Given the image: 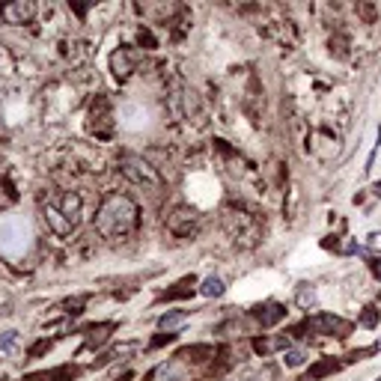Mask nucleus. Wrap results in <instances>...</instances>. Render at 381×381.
Listing matches in <instances>:
<instances>
[{
	"label": "nucleus",
	"mask_w": 381,
	"mask_h": 381,
	"mask_svg": "<svg viewBox=\"0 0 381 381\" xmlns=\"http://www.w3.org/2000/svg\"><path fill=\"white\" fill-rule=\"evenodd\" d=\"M370 247H372V251H381V233H372L370 236Z\"/></svg>",
	"instance_id": "ddd939ff"
},
{
	"label": "nucleus",
	"mask_w": 381,
	"mask_h": 381,
	"mask_svg": "<svg viewBox=\"0 0 381 381\" xmlns=\"http://www.w3.org/2000/svg\"><path fill=\"white\" fill-rule=\"evenodd\" d=\"M120 170H122V176L131 182V185H137V188H146V191H161L164 188L161 173L140 155H122L120 158Z\"/></svg>",
	"instance_id": "7ed1b4c3"
},
{
	"label": "nucleus",
	"mask_w": 381,
	"mask_h": 381,
	"mask_svg": "<svg viewBox=\"0 0 381 381\" xmlns=\"http://www.w3.org/2000/svg\"><path fill=\"white\" fill-rule=\"evenodd\" d=\"M286 316V310L280 307V304H268V307H259V313H256V319L262 322V325H274V322H280Z\"/></svg>",
	"instance_id": "6e6552de"
},
{
	"label": "nucleus",
	"mask_w": 381,
	"mask_h": 381,
	"mask_svg": "<svg viewBox=\"0 0 381 381\" xmlns=\"http://www.w3.org/2000/svg\"><path fill=\"white\" fill-rule=\"evenodd\" d=\"M295 301H298V307H301V310H316L319 307V295H316V289H313V286H301V289H298V295H295Z\"/></svg>",
	"instance_id": "0eeeda50"
},
{
	"label": "nucleus",
	"mask_w": 381,
	"mask_h": 381,
	"mask_svg": "<svg viewBox=\"0 0 381 381\" xmlns=\"http://www.w3.org/2000/svg\"><path fill=\"white\" fill-rule=\"evenodd\" d=\"M188 322V313H167V316H161V322H158V328L161 330H167V334H173V330L176 328H182V325H185Z\"/></svg>",
	"instance_id": "1a4fd4ad"
},
{
	"label": "nucleus",
	"mask_w": 381,
	"mask_h": 381,
	"mask_svg": "<svg viewBox=\"0 0 381 381\" xmlns=\"http://www.w3.org/2000/svg\"><path fill=\"white\" fill-rule=\"evenodd\" d=\"M254 349L259 355H271V352H286L289 349V340L286 337H274V340H256Z\"/></svg>",
	"instance_id": "423d86ee"
},
{
	"label": "nucleus",
	"mask_w": 381,
	"mask_h": 381,
	"mask_svg": "<svg viewBox=\"0 0 381 381\" xmlns=\"http://www.w3.org/2000/svg\"><path fill=\"white\" fill-rule=\"evenodd\" d=\"M200 292H203L206 298H218V295L226 292V286H224V280H221V277H206V280H203V286H200Z\"/></svg>",
	"instance_id": "9d476101"
},
{
	"label": "nucleus",
	"mask_w": 381,
	"mask_h": 381,
	"mask_svg": "<svg viewBox=\"0 0 381 381\" xmlns=\"http://www.w3.org/2000/svg\"><path fill=\"white\" fill-rule=\"evenodd\" d=\"M283 363L286 367H301V363H307V352L304 349H286Z\"/></svg>",
	"instance_id": "9b49d317"
},
{
	"label": "nucleus",
	"mask_w": 381,
	"mask_h": 381,
	"mask_svg": "<svg viewBox=\"0 0 381 381\" xmlns=\"http://www.w3.org/2000/svg\"><path fill=\"white\" fill-rule=\"evenodd\" d=\"M80 209H84V203H80V197L75 191H57L42 200V218L51 233L72 236L80 224Z\"/></svg>",
	"instance_id": "f03ea898"
},
{
	"label": "nucleus",
	"mask_w": 381,
	"mask_h": 381,
	"mask_svg": "<svg viewBox=\"0 0 381 381\" xmlns=\"http://www.w3.org/2000/svg\"><path fill=\"white\" fill-rule=\"evenodd\" d=\"M15 343H19V334H15V330H4V334H0V352L9 355L15 349Z\"/></svg>",
	"instance_id": "f8f14e48"
},
{
	"label": "nucleus",
	"mask_w": 381,
	"mask_h": 381,
	"mask_svg": "<svg viewBox=\"0 0 381 381\" xmlns=\"http://www.w3.org/2000/svg\"><path fill=\"white\" fill-rule=\"evenodd\" d=\"M304 330H313V334H337V337H343L345 330H349V325H345L343 319H337V316H316V319H307L304 322Z\"/></svg>",
	"instance_id": "39448f33"
},
{
	"label": "nucleus",
	"mask_w": 381,
	"mask_h": 381,
	"mask_svg": "<svg viewBox=\"0 0 381 381\" xmlns=\"http://www.w3.org/2000/svg\"><path fill=\"white\" fill-rule=\"evenodd\" d=\"M137 203L128 194H108L95 212V229L108 241H125L137 229Z\"/></svg>",
	"instance_id": "f257e3e1"
},
{
	"label": "nucleus",
	"mask_w": 381,
	"mask_h": 381,
	"mask_svg": "<svg viewBox=\"0 0 381 381\" xmlns=\"http://www.w3.org/2000/svg\"><path fill=\"white\" fill-rule=\"evenodd\" d=\"M375 381H381V378H375Z\"/></svg>",
	"instance_id": "4468645a"
},
{
	"label": "nucleus",
	"mask_w": 381,
	"mask_h": 381,
	"mask_svg": "<svg viewBox=\"0 0 381 381\" xmlns=\"http://www.w3.org/2000/svg\"><path fill=\"white\" fill-rule=\"evenodd\" d=\"M33 15H36V4H30V0H15V4L0 6V19L6 24H27Z\"/></svg>",
	"instance_id": "20e7f679"
}]
</instances>
